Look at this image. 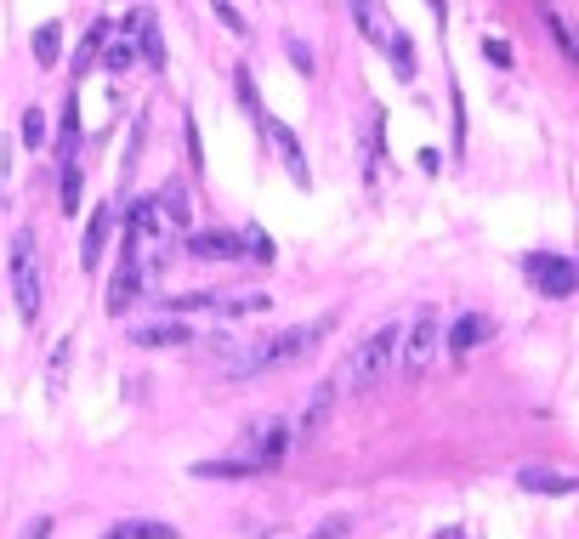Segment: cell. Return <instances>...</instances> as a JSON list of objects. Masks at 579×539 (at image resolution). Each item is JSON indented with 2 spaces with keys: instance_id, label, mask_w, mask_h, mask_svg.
<instances>
[{
  "instance_id": "cell-12",
  "label": "cell",
  "mask_w": 579,
  "mask_h": 539,
  "mask_svg": "<svg viewBox=\"0 0 579 539\" xmlns=\"http://www.w3.org/2000/svg\"><path fill=\"white\" fill-rule=\"evenodd\" d=\"M489 335H494V324L483 313H460L455 324H449V358H472Z\"/></svg>"
},
{
  "instance_id": "cell-16",
  "label": "cell",
  "mask_w": 579,
  "mask_h": 539,
  "mask_svg": "<svg viewBox=\"0 0 579 539\" xmlns=\"http://www.w3.org/2000/svg\"><path fill=\"white\" fill-rule=\"evenodd\" d=\"M103 539H176V528L159 517H125V522H114Z\"/></svg>"
},
{
  "instance_id": "cell-9",
  "label": "cell",
  "mask_w": 579,
  "mask_h": 539,
  "mask_svg": "<svg viewBox=\"0 0 579 539\" xmlns=\"http://www.w3.org/2000/svg\"><path fill=\"white\" fill-rule=\"evenodd\" d=\"M188 250L199 261H239L245 256V233H233V227H205V233H188Z\"/></svg>"
},
{
  "instance_id": "cell-2",
  "label": "cell",
  "mask_w": 579,
  "mask_h": 539,
  "mask_svg": "<svg viewBox=\"0 0 579 539\" xmlns=\"http://www.w3.org/2000/svg\"><path fill=\"white\" fill-rule=\"evenodd\" d=\"M398 324H381L375 335H364L358 347H352V358L341 364V381H335V392H369V386H381L386 375H398Z\"/></svg>"
},
{
  "instance_id": "cell-19",
  "label": "cell",
  "mask_w": 579,
  "mask_h": 539,
  "mask_svg": "<svg viewBox=\"0 0 579 539\" xmlns=\"http://www.w3.org/2000/svg\"><path fill=\"white\" fill-rule=\"evenodd\" d=\"M57 57H63V23H40L35 29V63L40 69H57Z\"/></svg>"
},
{
  "instance_id": "cell-15",
  "label": "cell",
  "mask_w": 579,
  "mask_h": 539,
  "mask_svg": "<svg viewBox=\"0 0 579 539\" xmlns=\"http://www.w3.org/2000/svg\"><path fill=\"white\" fill-rule=\"evenodd\" d=\"M103 63H108L114 74H125L131 63H137V40H131V23L108 29V40H103Z\"/></svg>"
},
{
  "instance_id": "cell-38",
  "label": "cell",
  "mask_w": 579,
  "mask_h": 539,
  "mask_svg": "<svg viewBox=\"0 0 579 539\" xmlns=\"http://www.w3.org/2000/svg\"><path fill=\"white\" fill-rule=\"evenodd\" d=\"M438 539H466V534H460V528H449V534H438Z\"/></svg>"
},
{
  "instance_id": "cell-30",
  "label": "cell",
  "mask_w": 579,
  "mask_h": 539,
  "mask_svg": "<svg viewBox=\"0 0 579 539\" xmlns=\"http://www.w3.org/2000/svg\"><path fill=\"white\" fill-rule=\"evenodd\" d=\"M245 256H250V261H262V267L273 261V239H267L262 227H245Z\"/></svg>"
},
{
  "instance_id": "cell-35",
  "label": "cell",
  "mask_w": 579,
  "mask_h": 539,
  "mask_svg": "<svg viewBox=\"0 0 579 539\" xmlns=\"http://www.w3.org/2000/svg\"><path fill=\"white\" fill-rule=\"evenodd\" d=\"M483 57H494V63H500V69H506V63H511V52H506V40H483Z\"/></svg>"
},
{
  "instance_id": "cell-14",
  "label": "cell",
  "mask_w": 579,
  "mask_h": 539,
  "mask_svg": "<svg viewBox=\"0 0 579 539\" xmlns=\"http://www.w3.org/2000/svg\"><path fill=\"white\" fill-rule=\"evenodd\" d=\"M193 341V330L188 324H182V318H165V324H137V330H131V347H188Z\"/></svg>"
},
{
  "instance_id": "cell-36",
  "label": "cell",
  "mask_w": 579,
  "mask_h": 539,
  "mask_svg": "<svg viewBox=\"0 0 579 539\" xmlns=\"http://www.w3.org/2000/svg\"><path fill=\"white\" fill-rule=\"evenodd\" d=\"M23 539H52V517H40V522H29V534Z\"/></svg>"
},
{
  "instance_id": "cell-20",
  "label": "cell",
  "mask_w": 579,
  "mask_h": 539,
  "mask_svg": "<svg viewBox=\"0 0 579 539\" xmlns=\"http://www.w3.org/2000/svg\"><path fill=\"white\" fill-rule=\"evenodd\" d=\"M222 307V296L216 290H193V296H171L165 301V318H182V313H216Z\"/></svg>"
},
{
  "instance_id": "cell-24",
  "label": "cell",
  "mask_w": 579,
  "mask_h": 539,
  "mask_svg": "<svg viewBox=\"0 0 579 539\" xmlns=\"http://www.w3.org/2000/svg\"><path fill=\"white\" fill-rule=\"evenodd\" d=\"M216 313H222V318H256V313H273V301H267L262 296V290H256V296H239V301H222V307H216Z\"/></svg>"
},
{
  "instance_id": "cell-31",
  "label": "cell",
  "mask_w": 579,
  "mask_h": 539,
  "mask_svg": "<svg viewBox=\"0 0 579 539\" xmlns=\"http://www.w3.org/2000/svg\"><path fill=\"white\" fill-rule=\"evenodd\" d=\"M347 534H352V517H347V511H335V517H324L307 539H347Z\"/></svg>"
},
{
  "instance_id": "cell-34",
  "label": "cell",
  "mask_w": 579,
  "mask_h": 539,
  "mask_svg": "<svg viewBox=\"0 0 579 539\" xmlns=\"http://www.w3.org/2000/svg\"><path fill=\"white\" fill-rule=\"evenodd\" d=\"M290 63H296L301 74H313V52H307V46H301V40H290Z\"/></svg>"
},
{
  "instance_id": "cell-8",
  "label": "cell",
  "mask_w": 579,
  "mask_h": 539,
  "mask_svg": "<svg viewBox=\"0 0 579 539\" xmlns=\"http://www.w3.org/2000/svg\"><path fill=\"white\" fill-rule=\"evenodd\" d=\"M347 6H352L358 35H364L375 52H386V46H392V35H398V29H392V12H386V0H347Z\"/></svg>"
},
{
  "instance_id": "cell-23",
  "label": "cell",
  "mask_w": 579,
  "mask_h": 539,
  "mask_svg": "<svg viewBox=\"0 0 579 539\" xmlns=\"http://www.w3.org/2000/svg\"><path fill=\"white\" fill-rule=\"evenodd\" d=\"M193 477H222V483H228V477H256V466H250V460H199Z\"/></svg>"
},
{
  "instance_id": "cell-4",
  "label": "cell",
  "mask_w": 579,
  "mask_h": 539,
  "mask_svg": "<svg viewBox=\"0 0 579 539\" xmlns=\"http://www.w3.org/2000/svg\"><path fill=\"white\" fill-rule=\"evenodd\" d=\"M6 267H12V296H18V313L35 324V318H40V261H35V239H29V233H12Z\"/></svg>"
},
{
  "instance_id": "cell-6",
  "label": "cell",
  "mask_w": 579,
  "mask_h": 539,
  "mask_svg": "<svg viewBox=\"0 0 579 539\" xmlns=\"http://www.w3.org/2000/svg\"><path fill=\"white\" fill-rule=\"evenodd\" d=\"M256 125H262L267 148L279 154V165H284V171H290V182H296V188H307V182H313V165H307V154H301L296 131H290V125H284V120H273L267 108H256Z\"/></svg>"
},
{
  "instance_id": "cell-28",
  "label": "cell",
  "mask_w": 579,
  "mask_h": 539,
  "mask_svg": "<svg viewBox=\"0 0 579 539\" xmlns=\"http://www.w3.org/2000/svg\"><path fill=\"white\" fill-rule=\"evenodd\" d=\"M364 159H369V182H381V114L369 120V137H364Z\"/></svg>"
},
{
  "instance_id": "cell-32",
  "label": "cell",
  "mask_w": 579,
  "mask_h": 539,
  "mask_svg": "<svg viewBox=\"0 0 579 539\" xmlns=\"http://www.w3.org/2000/svg\"><path fill=\"white\" fill-rule=\"evenodd\" d=\"M211 12H216V23H222L228 35H245V18L233 12V0H211Z\"/></svg>"
},
{
  "instance_id": "cell-29",
  "label": "cell",
  "mask_w": 579,
  "mask_h": 539,
  "mask_svg": "<svg viewBox=\"0 0 579 539\" xmlns=\"http://www.w3.org/2000/svg\"><path fill=\"white\" fill-rule=\"evenodd\" d=\"M545 29H551V40H557V52H562V57H579L574 35H568V23H562L557 12H551V6H545Z\"/></svg>"
},
{
  "instance_id": "cell-10",
  "label": "cell",
  "mask_w": 579,
  "mask_h": 539,
  "mask_svg": "<svg viewBox=\"0 0 579 539\" xmlns=\"http://www.w3.org/2000/svg\"><path fill=\"white\" fill-rule=\"evenodd\" d=\"M131 40H137V63H165V35H159V18L154 12H148V6H137V12H131Z\"/></svg>"
},
{
  "instance_id": "cell-7",
  "label": "cell",
  "mask_w": 579,
  "mask_h": 539,
  "mask_svg": "<svg viewBox=\"0 0 579 539\" xmlns=\"http://www.w3.org/2000/svg\"><path fill=\"white\" fill-rule=\"evenodd\" d=\"M284 449H290V432H284V420H267V426H256V432L245 437V449H239V454H245L256 471H273V466L284 460Z\"/></svg>"
},
{
  "instance_id": "cell-27",
  "label": "cell",
  "mask_w": 579,
  "mask_h": 539,
  "mask_svg": "<svg viewBox=\"0 0 579 539\" xmlns=\"http://www.w3.org/2000/svg\"><path fill=\"white\" fill-rule=\"evenodd\" d=\"M386 57H392V69L404 74V80H415V52H409V35H404V29L392 35V46H386Z\"/></svg>"
},
{
  "instance_id": "cell-22",
  "label": "cell",
  "mask_w": 579,
  "mask_h": 539,
  "mask_svg": "<svg viewBox=\"0 0 579 539\" xmlns=\"http://www.w3.org/2000/svg\"><path fill=\"white\" fill-rule=\"evenodd\" d=\"M69 358H74V341L63 335V341L52 347V375H46V392H52V398H63V381H69Z\"/></svg>"
},
{
  "instance_id": "cell-25",
  "label": "cell",
  "mask_w": 579,
  "mask_h": 539,
  "mask_svg": "<svg viewBox=\"0 0 579 539\" xmlns=\"http://www.w3.org/2000/svg\"><path fill=\"white\" fill-rule=\"evenodd\" d=\"M46 142H52V131H46V114H40V108H23V148H46Z\"/></svg>"
},
{
  "instance_id": "cell-21",
  "label": "cell",
  "mask_w": 579,
  "mask_h": 539,
  "mask_svg": "<svg viewBox=\"0 0 579 539\" xmlns=\"http://www.w3.org/2000/svg\"><path fill=\"white\" fill-rule=\"evenodd\" d=\"M154 199H159V210H165V222H171V227H188V188H182V182L159 188Z\"/></svg>"
},
{
  "instance_id": "cell-18",
  "label": "cell",
  "mask_w": 579,
  "mask_h": 539,
  "mask_svg": "<svg viewBox=\"0 0 579 539\" xmlns=\"http://www.w3.org/2000/svg\"><path fill=\"white\" fill-rule=\"evenodd\" d=\"M108 29H114V23H108V18H97V23H91V29H86V46L74 52V86H80V74H86L91 63L103 57V40H108Z\"/></svg>"
},
{
  "instance_id": "cell-3",
  "label": "cell",
  "mask_w": 579,
  "mask_h": 539,
  "mask_svg": "<svg viewBox=\"0 0 579 539\" xmlns=\"http://www.w3.org/2000/svg\"><path fill=\"white\" fill-rule=\"evenodd\" d=\"M438 347H443V318L432 313V307H421V313L409 318V330H398V364L409 381L415 375H426V369L438 364Z\"/></svg>"
},
{
  "instance_id": "cell-26",
  "label": "cell",
  "mask_w": 579,
  "mask_h": 539,
  "mask_svg": "<svg viewBox=\"0 0 579 539\" xmlns=\"http://www.w3.org/2000/svg\"><path fill=\"white\" fill-rule=\"evenodd\" d=\"M80 188H86L80 182V159H63V210L69 216H80Z\"/></svg>"
},
{
  "instance_id": "cell-1",
  "label": "cell",
  "mask_w": 579,
  "mask_h": 539,
  "mask_svg": "<svg viewBox=\"0 0 579 539\" xmlns=\"http://www.w3.org/2000/svg\"><path fill=\"white\" fill-rule=\"evenodd\" d=\"M171 233L176 227L165 222V210H159V199H137V205L125 210V244H120V256H131L154 279L159 267L171 261Z\"/></svg>"
},
{
  "instance_id": "cell-13",
  "label": "cell",
  "mask_w": 579,
  "mask_h": 539,
  "mask_svg": "<svg viewBox=\"0 0 579 539\" xmlns=\"http://www.w3.org/2000/svg\"><path fill=\"white\" fill-rule=\"evenodd\" d=\"M142 290H148V273H142V267H137L131 256H120V273H114V284H108V313L120 318L125 307H131V301L142 296Z\"/></svg>"
},
{
  "instance_id": "cell-37",
  "label": "cell",
  "mask_w": 579,
  "mask_h": 539,
  "mask_svg": "<svg viewBox=\"0 0 579 539\" xmlns=\"http://www.w3.org/2000/svg\"><path fill=\"white\" fill-rule=\"evenodd\" d=\"M432 18H438V23L449 18V6H443V0H432Z\"/></svg>"
},
{
  "instance_id": "cell-33",
  "label": "cell",
  "mask_w": 579,
  "mask_h": 539,
  "mask_svg": "<svg viewBox=\"0 0 579 539\" xmlns=\"http://www.w3.org/2000/svg\"><path fill=\"white\" fill-rule=\"evenodd\" d=\"M233 86H239V103H245L250 114L262 108V103H256V80H250V69H233Z\"/></svg>"
},
{
  "instance_id": "cell-17",
  "label": "cell",
  "mask_w": 579,
  "mask_h": 539,
  "mask_svg": "<svg viewBox=\"0 0 579 539\" xmlns=\"http://www.w3.org/2000/svg\"><path fill=\"white\" fill-rule=\"evenodd\" d=\"M517 488H528V494H574V477L545 471V466H523L517 471Z\"/></svg>"
},
{
  "instance_id": "cell-5",
  "label": "cell",
  "mask_w": 579,
  "mask_h": 539,
  "mask_svg": "<svg viewBox=\"0 0 579 539\" xmlns=\"http://www.w3.org/2000/svg\"><path fill=\"white\" fill-rule=\"evenodd\" d=\"M523 273H528V284L551 301H568L579 290V267L568 256H557V250H534V256L523 261Z\"/></svg>"
},
{
  "instance_id": "cell-11",
  "label": "cell",
  "mask_w": 579,
  "mask_h": 539,
  "mask_svg": "<svg viewBox=\"0 0 579 539\" xmlns=\"http://www.w3.org/2000/svg\"><path fill=\"white\" fill-rule=\"evenodd\" d=\"M108 239H114V205H97L91 210V222H86V244H80V267H86V273H97Z\"/></svg>"
}]
</instances>
